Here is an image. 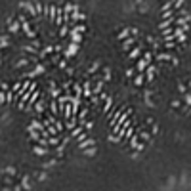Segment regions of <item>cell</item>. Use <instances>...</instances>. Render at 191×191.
Instances as JSON below:
<instances>
[{
	"label": "cell",
	"instance_id": "8992f818",
	"mask_svg": "<svg viewBox=\"0 0 191 191\" xmlns=\"http://www.w3.org/2000/svg\"><path fill=\"white\" fill-rule=\"evenodd\" d=\"M132 57H136V55H140V48H136V50H132V54H130Z\"/></svg>",
	"mask_w": 191,
	"mask_h": 191
},
{
	"label": "cell",
	"instance_id": "277c9868",
	"mask_svg": "<svg viewBox=\"0 0 191 191\" xmlns=\"http://www.w3.org/2000/svg\"><path fill=\"white\" fill-rule=\"evenodd\" d=\"M94 143V140H88V141H84V143H80V149H84L86 145H92Z\"/></svg>",
	"mask_w": 191,
	"mask_h": 191
},
{
	"label": "cell",
	"instance_id": "3957f363",
	"mask_svg": "<svg viewBox=\"0 0 191 191\" xmlns=\"http://www.w3.org/2000/svg\"><path fill=\"white\" fill-rule=\"evenodd\" d=\"M134 84H136V86H140V84H143V75H140V77H138V78L134 80Z\"/></svg>",
	"mask_w": 191,
	"mask_h": 191
},
{
	"label": "cell",
	"instance_id": "5b68a950",
	"mask_svg": "<svg viewBox=\"0 0 191 191\" xmlns=\"http://www.w3.org/2000/svg\"><path fill=\"white\" fill-rule=\"evenodd\" d=\"M132 44H134V40H132V38H130V40H126V42H124V50H126V48H130Z\"/></svg>",
	"mask_w": 191,
	"mask_h": 191
},
{
	"label": "cell",
	"instance_id": "52a82bcc",
	"mask_svg": "<svg viewBox=\"0 0 191 191\" xmlns=\"http://www.w3.org/2000/svg\"><path fill=\"white\" fill-rule=\"evenodd\" d=\"M35 153H38V155H44L46 151H44V149H40V147H35Z\"/></svg>",
	"mask_w": 191,
	"mask_h": 191
},
{
	"label": "cell",
	"instance_id": "7a4b0ae2",
	"mask_svg": "<svg viewBox=\"0 0 191 191\" xmlns=\"http://www.w3.org/2000/svg\"><path fill=\"white\" fill-rule=\"evenodd\" d=\"M130 35V29H124V31H121V35H119V38H126Z\"/></svg>",
	"mask_w": 191,
	"mask_h": 191
},
{
	"label": "cell",
	"instance_id": "6da1fadb",
	"mask_svg": "<svg viewBox=\"0 0 191 191\" xmlns=\"http://www.w3.org/2000/svg\"><path fill=\"white\" fill-rule=\"evenodd\" d=\"M145 67H147V59H141V61L138 63V69H140V71H143Z\"/></svg>",
	"mask_w": 191,
	"mask_h": 191
}]
</instances>
